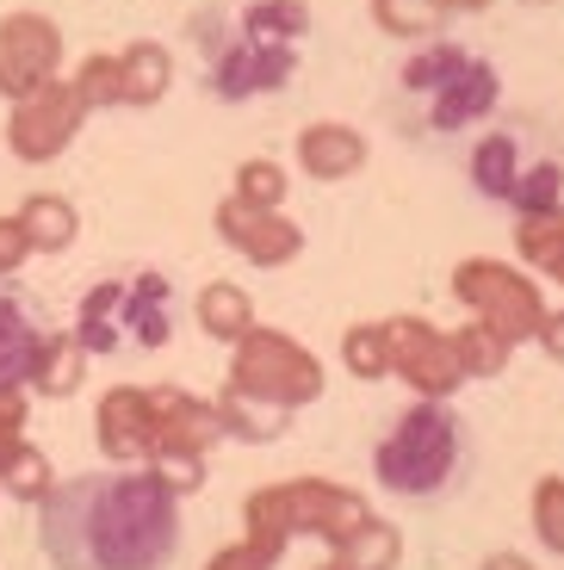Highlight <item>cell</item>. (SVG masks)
Instances as JSON below:
<instances>
[{
    "label": "cell",
    "mask_w": 564,
    "mask_h": 570,
    "mask_svg": "<svg viewBox=\"0 0 564 570\" xmlns=\"http://www.w3.org/2000/svg\"><path fill=\"white\" fill-rule=\"evenodd\" d=\"M38 546L57 570H168L181 497L149 465L81 471L38 502Z\"/></svg>",
    "instance_id": "obj_1"
},
{
    "label": "cell",
    "mask_w": 564,
    "mask_h": 570,
    "mask_svg": "<svg viewBox=\"0 0 564 570\" xmlns=\"http://www.w3.org/2000/svg\"><path fill=\"white\" fill-rule=\"evenodd\" d=\"M471 465V428L447 397H416L372 446V478L385 497L440 502Z\"/></svg>",
    "instance_id": "obj_2"
},
{
    "label": "cell",
    "mask_w": 564,
    "mask_h": 570,
    "mask_svg": "<svg viewBox=\"0 0 564 570\" xmlns=\"http://www.w3.org/2000/svg\"><path fill=\"white\" fill-rule=\"evenodd\" d=\"M372 521V502L360 497V490L348 484H329V478H285V484H261L249 490V502H242V533H249L254 546H268L273 558L285 552L292 540H348L353 528H367Z\"/></svg>",
    "instance_id": "obj_3"
},
{
    "label": "cell",
    "mask_w": 564,
    "mask_h": 570,
    "mask_svg": "<svg viewBox=\"0 0 564 570\" xmlns=\"http://www.w3.org/2000/svg\"><path fill=\"white\" fill-rule=\"evenodd\" d=\"M224 385L249 391V397H268V403H280V410L298 415V410H311V403L323 397V360L298 342V335H285V328L254 323L249 335L230 347V379Z\"/></svg>",
    "instance_id": "obj_4"
},
{
    "label": "cell",
    "mask_w": 564,
    "mask_h": 570,
    "mask_svg": "<svg viewBox=\"0 0 564 570\" xmlns=\"http://www.w3.org/2000/svg\"><path fill=\"white\" fill-rule=\"evenodd\" d=\"M453 298L466 304L478 323H490L503 342H534L539 323H546V298H539V279L527 267H508L496 255H471L453 267Z\"/></svg>",
    "instance_id": "obj_5"
},
{
    "label": "cell",
    "mask_w": 564,
    "mask_h": 570,
    "mask_svg": "<svg viewBox=\"0 0 564 570\" xmlns=\"http://www.w3.org/2000/svg\"><path fill=\"white\" fill-rule=\"evenodd\" d=\"M385 335H391V379H403L416 397H453L466 385L453 328H435L428 316H385Z\"/></svg>",
    "instance_id": "obj_6"
},
{
    "label": "cell",
    "mask_w": 564,
    "mask_h": 570,
    "mask_svg": "<svg viewBox=\"0 0 564 570\" xmlns=\"http://www.w3.org/2000/svg\"><path fill=\"white\" fill-rule=\"evenodd\" d=\"M81 125H87V106L75 100V87L50 81V87H38L31 100H19L13 112H7V149L38 168V161H57L62 149L81 137Z\"/></svg>",
    "instance_id": "obj_7"
},
{
    "label": "cell",
    "mask_w": 564,
    "mask_h": 570,
    "mask_svg": "<svg viewBox=\"0 0 564 570\" xmlns=\"http://www.w3.org/2000/svg\"><path fill=\"white\" fill-rule=\"evenodd\" d=\"M212 224H217V236L249 261V267H292V261L304 255V229H298L292 217H285V212H261V205L236 199V193L217 199Z\"/></svg>",
    "instance_id": "obj_8"
},
{
    "label": "cell",
    "mask_w": 564,
    "mask_h": 570,
    "mask_svg": "<svg viewBox=\"0 0 564 570\" xmlns=\"http://www.w3.org/2000/svg\"><path fill=\"white\" fill-rule=\"evenodd\" d=\"M298 69V43H254L236 31L224 57L205 62V87L217 100H254V94H280Z\"/></svg>",
    "instance_id": "obj_9"
},
{
    "label": "cell",
    "mask_w": 564,
    "mask_h": 570,
    "mask_svg": "<svg viewBox=\"0 0 564 570\" xmlns=\"http://www.w3.org/2000/svg\"><path fill=\"white\" fill-rule=\"evenodd\" d=\"M94 441L113 465H149L156 459V403L149 385H113L94 410Z\"/></svg>",
    "instance_id": "obj_10"
},
{
    "label": "cell",
    "mask_w": 564,
    "mask_h": 570,
    "mask_svg": "<svg viewBox=\"0 0 564 570\" xmlns=\"http://www.w3.org/2000/svg\"><path fill=\"white\" fill-rule=\"evenodd\" d=\"M156 403V453H212L217 441H230L217 397H198L186 385H149Z\"/></svg>",
    "instance_id": "obj_11"
},
{
    "label": "cell",
    "mask_w": 564,
    "mask_h": 570,
    "mask_svg": "<svg viewBox=\"0 0 564 570\" xmlns=\"http://www.w3.org/2000/svg\"><path fill=\"white\" fill-rule=\"evenodd\" d=\"M298 168L311 174V180H353V174L367 168V137L353 125H341V118H317V125L298 130Z\"/></svg>",
    "instance_id": "obj_12"
},
{
    "label": "cell",
    "mask_w": 564,
    "mask_h": 570,
    "mask_svg": "<svg viewBox=\"0 0 564 570\" xmlns=\"http://www.w3.org/2000/svg\"><path fill=\"white\" fill-rule=\"evenodd\" d=\"M496 100H503V75H496L490 62L471 57L440 94H428V125L435 130H466V125H478V118H490Z\"/></svg>",
    "instance_id": "obj_13"
},
{
    "label": "cell",
    "mask_w": 564,
    "mask_h": 570,
    "mask_svg": "<svg viewBox=\"0 0 564 570\" xmlns=\"http://www.w3.org/2000/svg\"><path fill=\"white\" fill-rule=\"evenodd\" d=\"M50 328H38L31 304L19 292H0V391H31V366Z\"/></svg>",
    "instance_id": "obj_14"
},
{
    "label": "cell",
    "mask_w": 564,
    "mask_h": 570,
    "mask_svg": "<svg viewBox=\"0 0 564 570\" xmlns=\"http://www.w3.org/2000/svg\"><path fill=\"white\" fill-rule=\"evenodd\" d=\"M0 57L19 62L26 75H38V81H57V69H62V31H57V19L7 13V19H0Z\"/></svg>",
    "instance_id": "obj_15"
},
{
    "label": "cell",
    "mask_w": 564,
    "mask_h": 570,
    "mask_svg": "<svg viewBox=\"0 0 564 570\" xmlns=\"http://www.w3.org/2000/svg\"><path fill=\"white\" fill-rule=\"evenodd\" d=\"M527 149H522V137L515 130H484L478 142H471V186H478L484 199H496V205H508L515 199V186H522V174H527Z\"/></svg>",
    "instance_id": "obj_16"
},
{
    "label": "cell",
    "mask_w": 564,
    "mask_h": 570,
    "mask_svg": "<svg viewBox=\"0 0 564 570\" xmlns=\"http://www.w3.org/2000/svg\"><path fill=\"white\" fill-rule=\"evenodd\" d=\"M125 335L137 347H168L174 335V285L162 273L125 279Z\"/></svg>",
    "instance_id": "obj_17"
},
{
    "label": "cell",
    "mask_w": 564,
    "mask_h": 570,
    "mask_svg": "<svg viewBox=\"0 0 564 570\" xmlns=\"http://www.w3.org/2000/svg\"><path fill=\"white\" fill-rule=\"evenodd\" d=\"M75 335H81L87 354H118L130 342L125 335V279H99L81 292V311H75Z\"/></svg>",
    "instance_id": "obj_18"
},
{
    "label": "cell",
    "mask_w": 564,
    "mask_h": 570,
    "mask_svg": "<svg viewBox=\"0 0 564 570\" xmlns=\"http://www.w3.org/2000/svg\"><path fill=\"white\" fill-rule=\"evenodd\" d=\"M87 347L75 328H57V335H43L38 347V366H31V397H75L87 379Z\"/></svg>",
    "instance_id": "obj_19"
},
{
    "label": "cell",
    "mask_w": 564,
    "mask_h": 570,
    "mask_svg": "<svg viewBox=\"0 0 564 570\" xmlns=\"http://www.w3.org/2000/svg\"><path fill=\"white\" fill-rule=\"evenodd\" d=\"M193 316H198V328H205L212 342L236 347L242 335L254 328V298L242 292L236 279H212V285H205V292L193 298Z\"/></svg>",
    "instance_id": "obj_20"
},
{
    "label": "cell",
    "mask_w": 564,
    "mask_h": 570,
    "mask_svg": "<svg viewBox=\"0 0 564 570\" xmlns=\"http://www.w3.org/2000/svg\"><path fill=\"white\" fill-rule=\"evenodd\" d=\"M118 69H125V106H156L174 87V50L156 38H137L118 50Z\"/></svg>",
    "instance_id": "obj_21"
},
{
    "label": "cell",
    "mask_w": 564,
    "mask_h": 570,
    "mask_svg": "<svg viewBox=\"0 0 564 570\" xmlns=\"http://www.w3.org/2000/svg\"><path fill=\"white\" fill-rule=\"evenodd\" d=\"M217 415H224L230 441H249V446H268L292 428V410H280V403H268V397H249V391H236V385L217 391Z\"/></svg>",
    "instance_id": "obj_22"
},
{
    "label": "cell",
    "mask_w": 564,
    "mask_h": 570,
    "mask_svg": "<svg viewBox=\"0 0 564 570\" xmlns=\"http://www.w3.org/2000/svg\"><path fill=\"white\" fill-rule=\"evenodd\" d=\"M19 224H26L38 255H62V248H75V236H81V212H75L62 193H31V199L19 205Z\"/></svg>",
    "instance_id": "obj_23"
},
{
    "label": "cell",
    "mask_w": 564,
    "mask_h": 570,
    "mask_svg": "<svg viewBox=\"0 0 564 570\" xmlns=\"http://www.w3.org/2000/svg\"><path fill=\"white\" fill-rule=\"evenodd\" d=\"M329 558H336L341 570H397V558H403V533L372 514L367 528H353L348 540L329 546Z\"/></svg>",
    "instance_id": "obj_24"
},
{
    "label": "cell",
    "mask_w": 564,
    "mask_h": 570,
    "mask_svg": "<svg viewBox=\"0 0 564 570\" xmlns=\"http://www.w3.org/2000/svg\"><path fill=\"white\" fill-rule=\"evenodd\" d=\"M236 31L254 43H298L311 31V7L304 0H249L236 13Z\"/></svg>",
    "instance_id": "obj_25"
},
{
    "label": "cell",
    "mask_w": 564,
    "mask_h": 570,
    "mask_svg": "<svg viewBox=\"0 0 564 570\" xmlns=\"http://www.w3.org/2000/svg\"><path fill=\"white\" fill-rule=\"evenodd\" d=\"M447 7H435V0H372V26L385 31V38H403V43H428L440 38V26H447Z\"/></svg>",
    "instance_id": "obj_26"
},
{
    "label": "cell",
    "mask_w": 564,
    "mask_h": 570,
    "mask_svg": "<svg viewBox=\"0 0 564 570\" xmlns=\"http://www.w3.org/2000/svg\"><path fill=\"white\" fill-rule=\"evenodd\" d=\"M515 255H522V267H534V273L558 267V261H564V205H558V212L515 217Z\"/></svg>",
    "instance_id": "obj_27"
},
{
    "label": "cell",
    "mask_w": 564,
    "mask_h": 570,
    "mask_svg": "<svg viewBox=\"0 0 564 570\" xmlns=\"http://www.w3.org/2000/svg\"><path fill=\"white\" fill-rule=\"evenodd\" d=\"M466 62H471V50H459V43H447V38H428V43H416V57L403 62V87L409 94H440Z\"/></svg>",
    "instance_id": "obj_28"
},
{
    "label": "cell",
    "mask_w": 564,
    "mask_h": 570,
    "mask_svg": "<svg viewBox=\"0 0 564 570\" xmlns=\"http://www.w3.org/2000/svg\"><path fill=\"white\" fill-rule=\"evenodd\" d=\"M453 347H459V366H466V379H496V372L508 366V354H515V342H503L490 323H478V316H466V323L453 328Z\"/></svg>",
    "instance_id": "obj_29"
},
{
    "label": "cell",
    "mask_w": 564,
    "mask_h": 570,
    "mask_svg": "<svg viewBox=\"0 0 564 570\" xmlns=\"http://www.w3.org/2000/svg\"><path fill=\"white\" fill-rule=\"evenodd\" d=\"M341 366H348L360 385L391 379V335H385V323H353L348 335H341Z\"/></svg>",
    "instance_id": "obj_30"
},
{
    "label": "cell",
    "mask_w": 564,
    "mask_h": 570,
    "mask_svg": "<svg viewBox=\"0 0 564 570\" xmlns=\"http://www.w3.org/2000/svg\"><path fill=\"white\" fill-rule=\"evenodd\" d=\"M69 87H75V100H81L87 112L125 106V69H118V50H94V57L69 75Z\"/></svg>",
    "instance_id": "obj_31"
},
{
    "label": "cell",
    "mask_w": 564,
    "mask_h": 570,
    "mask_svg": "<svg viewBox=\"0 0 564 570\" xmlns=\"http://www.w3.org/2000/svg\"><path fill=\"white\" fill-rule=\"evenodd\" d=\"M558 205H564V168L546 156H534L522 174V186H515V199H508V212L527 217V212H558Z\"/></svg>",
    "instance_id": "obj_32"
},
{
    "label": "cell",
    "mask_w": 564,
    "mask_h": 570,
    "mask_svg": "<svg viewBox=\"0 0 564 570\" xmlns=\"http://www.w3.org/2000/svg\"><path fill=\"white\" fill-rule=\"evenodd\" d=\"M285 168L280 161H268V156H249L236 168V186H230V193H236V199H249V205H261V212H285Z\"/></svg>",
    "instance_id": "obj_33"
},
{
    "label": "cell",
    "mask_w": 564,
    "mask_h": 570,
    "mask_svg": "<svg viewBox=\"0 0 564 570\" xmlns=\"http://www.w3.org/2000/svg\"><path fill=\"white\" fill-rule=\"evenodd\" d=\"M0 490H7V497H19V502H43L50 490H57V471H50V459H43L38 446L26 441L13 465L0 471Z\"/></svg>",
    "instance_id": "obj_34"
},
{
    "label": "cell",
    "mask_w": 564,
    "mask_h": 570,
    "mask_svg": "<svg viewBox=\"0 0 564 570\" xmlns=\"http://www.w3.org/2000/svg\"><path fill=\"white\" fill-rule=\"evenodd\" d=\"M534 540L564 558V478L558 471H546L534 484Z\"/></svg>",
    "instance_id": "obj_35"
},
{
    "label": "cell",
    "mask_w": 564,
    "mask_h": 570,
    "mask_svg": "<svg viewBox=\"0 0 564 570\" xmlns=\"http://www.w3.org/2000/svg\"><path fill=\"white\" fill-rule=\"evenodd\" d=\"M26 415H31L26 391H0V471L13 465L19 446H26Z\"/></svg>",
    "instance_id": "obj_36"
},
{
    "label": "cell",
    "mask_w": 564,
    "mask_h": 570,
    "mask_svg": "<svg viewBox=\"0 0 564 570\" xmlns=\"http://www.w3.org/2000/svg\"><path fill=\"white\" fill-rule=\"evenodd\" d=\"M149 471H156L174 497H193V490L205 484V453H156V459H149Z\"/></svg>",
    "instance_id": "obj_37"
},
{
    "label": "cell",
    "mask_w": 564,
    "mask_h": 570,
    "mask_svg": "<svg viewBox=\"0 0 564 570\" xmlns=\"http://www.w3.org/2000/svg\"><path fill=\"white\" fill-rule=\"evenodd\" d=\"M186 38H193L198 50H205V62H212V57H224L230 43H236V19H230V13H217V7H212V13H193Z\"/></svg>",
    "instance_id": "obj_38"
},
{
    "label": "cell",
    "mask_w": 564,
    "mask_h": 570,
    "mask_svg": "<svg viewBox=\"0 0 564 570\" xmlns=\"http://www.w3.org/2000/svg\"><path fill=\"white\" fill-rule=\"evenodd\" d=\"M273 564H280V558H273L268 546H254L249 533H242L236 546H217V552L205 558V570H273Z\"/></svg>",
    "instance_id": "obj_39"
},
{
    "label": "cell",
    "mask_w": 564,
    "mask_h": 570,
    "mask_svg": "<svg viewBox=\"0 0 564 570\" xmlns=\"http://www.w3.org/2000/svg\"><path fill=\"white\" fill-rule=\"evenodd\" d=\"M31 255H38V248H31V236H26V224H19V212H13V217H0V279H13V273L26 267Z\"/></svg>",
    "instance_id": "obj_40"
},
{
    "label": "cell",
    "mask_w": 564,
    "mask_h": 570,
    "mask_svg": "<svg viewBox=\"0 0 564 570\" xmlns=\"http://www.w3.org/2000/svg\"><path fill=\"white\" fill-rule=\"evenodd\" d=\"M534 342L546 347V360H558V366H564V311H546V323H539Z\"/></svg>",
    "instance_id": "obj_41"
},
{
    "label": "cell",
    "mask_w": 564,
    "mask_h": 570,
    "mask_svg": "<svg viewBox=\"0 0 564 570\" xmlns=\"http://www.w3.org/2000/svg\"><path fill=\"white\" fill-rule=\"evenodd\" d=\"M478 570H534V564H527L522 552H490V558H484Z\"/></svg>",
    "instance_id": "obj_42"
},
{
    "label": "cell",
    "mask_w": 564,
    "mask_h": 570,
    "mask_svg": "<svg viewBox=\"0 0 564 570\" xmlns=\"http://www.w3.org/2000/svg\"><path fill=\"white\" fill-rule=\"evenodd\" d=\"M435 7H447V13H484L490 0H435Z\"/></svg>",
    "instance_id": "obj_43"
},
{
    "label": "cell",
    "mask_w": 564,
    "mask_h": 570,
    "mask_svg": "<svg viewBox=\"0 0 564 570\" xmlns=\"http://www.w3.org/2000/svg\"><path fill=\"white\" fill-rule=\"evenodd\" d=\"M552 279H558V285H564V261H558V267H552Z\"/></svg>",
    "instance_id": "obj_44"
},
{
    "label": "cell",
    "mask_w": 564,
    "mask_h": 570,
    "mask_svg": "<svg viewBox=\"0 0 564 570\" xmlns=\"http://www.w3.org/2000/svg\"><path fill=\"white\" fill-rule=\"evenodd\" d=\"M317 570H341V564H336V558H323V564H317Z\"/></svg>",
    "instance_id": "obj_45"
},
{
    "label": "cell",
    "mask_w": 564,
    "mask_h": 570,
    "mask_svg": "<svg viewBox=\"0 0 564 570\" xmlns=\"http://www.w3.org/2000/svg\"><path fill=\"white\" fill-rule=\"evenodd\" d=\"M534 7H546V0H534Z\"/></svg>",
    "instance_id": "obj_46"
}]
</instances>
